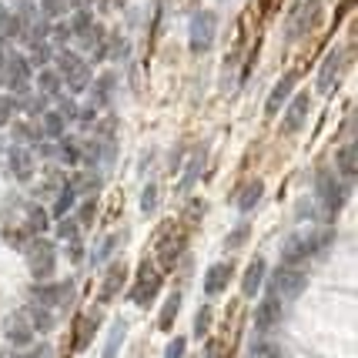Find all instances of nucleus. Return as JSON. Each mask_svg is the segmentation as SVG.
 I'll list each match as a JSON object with an SVG mask.
<instances>
[{"label":"nucleus","mask_w":358,"mask_h":358,"mask_svg":"<svg viewBox=\"0 0 358 358\" xmlns=\"http://www.w3.org/2000/svg\"><path fill=\"white\" fill-rule=\"evenodd\" d=\"M335 241V231H308V234H292L288 241H285V248H281V265H305V262H312L315 255H322Z\"/></svg>","instance_id":"1"},{"label":"nucleus","mask_w":358,"mask_h":358,"mask_svg":"<svg viewBox=\"0 0 358 358\" xmlns=\"http://www.w3.org/2000/svg\"><path fill=\"white\" fill-rule=\"evenodd\" d=\"M27 255V271L34 275V281H50L57 271V245L44 238V234H34L31 245L24 248Z\"/></svg>","instance_id":"2"},{"label":"nucleus","mask_w":358,"mask_h":358,"mask_svg":"<svg viewBox=\"0 0 358 358\" xmlns=\"http://www.w3.org/2000/svg\"><path fill=\"white\" fill-rule=\"evenodd\" d=\"M54 61H57V67H54V71L61 74V80L74 94H80L87 84H91V67H87V61L80 57L78 50H67V47H64V50H57V54H54Z\"/></svg>","instance_id":"3"},{"label":"nucleus","mask_w":358,"mask_h":358,"mask_svg":"<svg viewBox=\"0 0 358 358\" xmlns=\"http://www.w3.org/2000/svg\"><path fill=\"white\" fill-rule=\"evenodd\" d=\"M215 37H218V14L215 10H198L187 24V47L191 54H208L215 47Z\"/></svg>","instance_id":"4"},{"label":"nucleus","mask_w":358,"mask_h":358,"mask_svg":"<svg viewBox=\"0 0 358 358\" xmlns=\"http://www.w3.org/2000/svg\"><path fill=\"white\" fill-rule=\"evenodd\" d=\"M315 198H318L328 221L338 218V211H342V204H345V185L328 168H322L318 178H315Z\"/></svg>","instance_id":"5"},{"label":"nucleus","mask_w":358,"mask_h":358,"mask_svg":"<svg viewBox=\"0 0 358 358\" xmlns=\"http://www.w3.org/2000/svg\"><path fill=\"white\" fill-rule=\"evenodd\" d=\"M305 288H308V271H301V268H295V265H281L278 271L271 275V281H268V295L281 298V301L298 298Z\"/></svg>","instance_id":"6"},{"label":"nucleus","mask_w":358,"mask_h":358,"mask_svg":"<svg viewBox=\"0 0 358 358\" xmlns=\"http://www.w3.org/2000/svg\"><path fill=\"white\" fill-rule=\"evenodd\" d=\"M161 285H164V271L155 265V262H144V265L138 268V278H134V285H131V292H127V298L134 301V305H151L157 298V292H161Z\"/></svg>","instance_id":"7"},{"label":"nucleus","mask_w":358,"mask_h":358,"mask_svg":"<svg viewBox=\"0 0 358 358\" xmlns=\"http://www.w3.org/2000/svg\"><path fill=\"white\" fill-rule=\"evenodd\" d=\"M0 78H3L10 94H27L34 84V67L27 64L24 54H7V61L0 67Z\"/></svg>","instance_id":"8"},{"label":"nucleus","mask_w":358,"mask_h":358,"mask_svg":"<svg viewBox=\"0 0 358 358\" xmlns=\"http://www.w3.org/2000/svg\"><path fill=\"white\" fill-rule=\"evenodd\" d=\"M322 20V0H305V3H298L292 17H288V27H285V37L288 41H298L301 34H308Z\"/></svg>","instance_id":"9"},{"label":"nucleus","mask_w":358,"mask_h":358,"mask_svg":"<svg viewBox=\"0 0 358 358\" xmlns=\"http://www.w3.org/2000/svg\"><path fill=\"white\" fill-rule=\"evenodd\" d=\"M345 67H348V54H345L342 47H335L325 61H322V67H318V80H315V87H318L322 94H331L338 84H342Z\"/></svg>","instance_id":"10"},{"label":"nucleus","mask_w":358,"mask_h":358,"mask_svg":"<svg viewBox=\"0 0 358 358\" xmlns=\"http://www.w3.org/2000/svg\"><path fill=\"white\" fill-rule=\"evenodd\" d=\"M308 114H312V94L308 91L292 94L288 104H285V117H281L285 134H298V131L305 127V121H308Z\"/></svg>","instance_id":"11"},{"label":"nucleus","mask_w":358,"mask_h":358,"mask_svg":"<svg viewBox=\"0 0 358 358\" xmlns=\"http://www.w3.org/2000/svg\"><path fill=\"white\" fill-rule=\"evenodd\" d=\"M71 298H74V285L71 281H64V285L37 281L34 285V301L44 305V308H64V305H71Z\"/></svg>","instance_id":"12"},{"label":"nucleus","mask_w":358,"mask_h":358,"mask_svg":"<svg viewBox=\"0 0 358 358\" xmlns=\"http://www.w3.org/2000/svg\"><path fill=\"white\" fill-rule=\"evenodd\" d=\"M3 335H7V342L14 345V348H24V345L34 342L37 331H34L27 312H14V315H7V322H3Z\"/></svg>","instance_id":"13"},{"label":"nucleus","mask_w":358,"mask_h":358,"mask_svg":"<svg viewBox=\"0 0 358 358\" xmlns=\"http://www.w3.org/2000/svg\"><path fill=\"white\" fill-rule=\"evenodd\" d=\"M281 315H285V305H281V298H275V295L262 298V305L255 308V331L268 335L271 328L281 325Z\"/></svg>","instance_id":"14"},{"label":"nucleus","mask_w":358,"mask_h":358,"mask_svg":"<svg viewBox=\"0 0 358 358\" xmlns=\"http://www.w3.org/2000/svg\"><path fill=\"white\" fill-rule=\"evenodd\" d=\"M234 278V265L231 262H215V265L204 271V295H221V292H228V285H231Z\"/></svg>","instance_id":"15"},{"label":"nucleus","mask_w":358,"mask_h":358,"mask_svg":"<svg viewBox=\"0 0 358 358\" xmlns=\"http://www.w3.org/2000/svg\"><path fill=\"white\" fill-rule=\"evenodd\" d=\"M7 168H10V174H14L20 185H27V181L34 178V168H37V161H34V155L27 151V148L14 144V148L7 151Z\"/></svg>","instance_id":"16"},{"label":"nucleus","mask_w":358,"mask_h":358,"mask_svg":"<svg viewBox=\"0 0 358 358\" xmlns=\"http://www.w3.org/2000/svg\"><path fill=\"white\" fill-rule=\"evenodd\" d=\"M124 278H127L124 262H110L108 271H104V278H101V301H104V305L117 298V292L124 288Z\"/></svg>","instance_id":"17"},{"label":"nucleus","mask_w":358,"mask_h":358,"mask_svg":"<svg viewBox=\"0 0 358 358\" xmlns=\"http://www.w3.org/2000/svg\"><path fill=\"white\" fill-rule=\"evenodd\" d=\"M295 84H298L295 74H285V78L271 87V94H268V101H265V114H268V117H275V114L288 104V97L295 94Z\"/></svg>","instance_id":"18"},{"label":"nucleus","mask_w":358,"mask_h":358,"mask_svg":"<svg viewBox=\"0 0 358 358\" xmlns=\"http://www.w3.org/2000/svg\"><path fill=\"white\" fill-rule=\"evenodd\" d=\"M181 251H185V238L181 234H168L161 245H157V262L155 265L161 271H171L178 262H181Z\"/></svg>","instance_id":"19"},{"label":"nucleus","mask_w":358,"mask_h":358,"mask_svg":"<svg viewBox=\"0 0 358 358\" xmlns=\"http://www.w3.org/2000/svg\"><path fill=\"white\" fill-rule=\"evenodd\" d=\"M262 198H265V181L255 178V181H248V185L238 191V211H241V215H251V211L262 204Z\"/></svg>","instance_id":"20"},{"label":"nucleus","mask_w":358,"mask_h":358,"mask_svg":"<svg viewBox=\"0 0 358 358\" xmlns=\"http://www.w3.org/2000/svg\"><path fill=\"white\" fill-rule=\"evenodd\" d=\"M262 285H265V258H255L245 271V278H241V295L245 298H255L262 292Z\"/></svg>","instance_id":"21"},{"label":"nucleus","mask_w":358,"mask_h":358,"mask_svg":"<svg viewBox=\"0 0 358 358\" xmlns=\"http://www.w3.org/2000/svg\"><path fill=\"white\" fill-rule=\"evenodd\" d=\"M10 14H14V20L20 24V37H27V31L41 20V10H37L34 0H14V10H10Z\"/></svg>","instance_id":"22"},{"label":"nucleus","mask_w":358,"mask_h":358,"mask_svg":"<svg viewBox=\"0 0 358 358\" xmlns=\"http://www.w3.org/2000/svg\"><path fill=\"white\" fill-rule=\"evenodd\" d=\"M94 328H97V312L80 315L78 322H74V352H84V348L91 345Z\"/></svg>","instance_id":"23"},{"label":"nucleus","mask_w":358,"mask_h":358,"mask_svg":"<svg viewBox=\"0 0 358 358\" xmlns=\"http://www.w3.org/2000/svg\"><path fill=\"white\" fill-rule=\"evenodd\" d=\"M335 171L342 174L345 181H355V171H358V148L355 144H345L342 151L335 155Z\"/></svg>","instance_id":"24"},{"label":"nucleus","mask_w":358,"mask_h":358,"mask_svg":"<svg viewBox=\"0 0 358 358\" xmlns=\"http://www.w3.org/2000/svg\"><path fill=\"white\" fill-rule=\"evenodd\" d=\"M74 204H78V191H74V185H64L61 191H57V198H54V204H50V218H67L71 211H74Z\"/></svg>","instance_id":"25"},{"label":"nucleus","mask_w":358,"mask_h":358,"mask_svg":"<svg viewBox=\"0 0 358 358\" xmlns=\"http://www.w3.org/2000/svg\"><path fill=\"white\" fill-rule=\"evenodd\" d=\"M27 50H31V54H24V57H27V64H31V67H50L54 54H57L50 41H31V44H27Z\"/></svg>","instance_id":"26"},{"label":"nucleus","mask_w":358,"mask_h":358,"mask_svg":"<svg viewBox=\"0 0 358 358\" xmlns=\"http://www.w3.org/2000/svg\"><path fill=\"white\" fill-rule=\"evenodd\" d=\"M41 131H44V138H47V141H61L64 134H67V121H64L57 110L47 108L44 114H41Z\"/></svg>","instance_id":"27"},{"label":"nucleus","mask_w":358,"mask_h":358,"mask_svg":"<svg viewBox=\"0 0 358 358\" xmlns=\"http://www.w3.org/2000/svg\"><path fill=\"white\" fill-rule=\"evenodd\" d=\"M61 87H64L61 74H57L54 67H41V74H37V94H44V97H61Z\"/></svg>","instance_id":"28"},{"label":"nucleus","mask_w":358,"mask_h":358,"mask_svg":"<svg viewBox=\"0 0 358 358\" xmlns=\"http://www.w3.org/2000/svg\"><path fill=\"white\" fill-rule=\"evenodd\" d=\"M124 338H127V322H124V318H117V322L110 325V331H108V342H104V355H101V358H114V355H117V348L124 345Z\"/></svg>","instance_id":"29"},{"label":"nucleus","mask_w":358,"mask_h":358,"mask_svg":"<svg viewBox=\"0 0 358 358\" xmlns=\"http://www.w3.org/2000/svg\"><path fill=\"white\" fill-rule=\"evenodd\" d=\"M178 312H181V292L168 295L164 308H161V315H157V328H161V331H171V328H174V318H178Z\"/></svg>","instance_id":"30"},{"label":"nucleus","mask_w":358,"mask_h":358,"mask_svg":"<svg viewBox=\"0 0 358 358\" xmlns=\"http://www.w3.org/2000/svg\"><path fill=\"white\" fill-rule=\"evenodd\" d=\"M201 171H204V155L198 151V155H191V161H187V171L181 174V185H178V191H181V194H187V191L194 187V181L201 178Z\"/></svg>","instance_id":"31"},{"label":"nucleus","mask_w":358,"mask_h":358,"mask_svg":"<svg viewBox=\"0 0 358 358\" xmlns=\"http://www.w3.org/2000/svg\"><path fill=\"white\" fill-rule=\"evenodd\" d=\"M114 87H117V78H114V74H101V78L94 80V97H97L101 108H108L110 101H114Z\"/></svg>","instance_id":"32"},{"label":"nucleus","mask_w":358,"mask_h":358,"mask_svg":"<svg viewBox=\"0 0 358 358\" xmlns=\"http://www.w3.org/2000/svg\"><path fill=\"white\" fill-rule=\"evenodd\" d=\"M27 318H31L34 331H50V328L57 325V322H54V312H50V308H44V305H37V301L27 308Z\"/></svg>","instance_id":"33"},{"label":"nucleus","mask_w":358,"mask_h":358,"mask_svg":"<svg viewBox=\"0 0 358 358\" xmlns=\"http://www.w3.org/2000/svg\"><path fill=\"white\" fill-rule=\"evenodd\" d=\"M27 228L34 234H44L50 228V211L41 208V204H27Z\"/></svg>","instance_id":"34"},{"label":"nucleus","mask_w":358,"mask_h":358,"mask_svg":"<svg viewBox=\"0 0 358 358\" xmlns=\"http://www.w3.org/2000/svg\"><path fill=\"white\" fill-rule=\"evenodd\" d=\"M285 352H281L278 342H271V338H258V342L248 348V358H281Z\"/></svg>","instance_id":"35"},{"label":"nucleus","mask_w":358,"mask_h":358,"mask_svg":"<svg viewBox=\"0 0 358 358\" xmlns=\"http://www.w3.org/2000/svg\"><path fill=\"white\" fill-rule=\"evenodd\" d=\"M57 238L64 245H80V224L74 218H57Z\"/></svg>","instance_id":"36"},{"label":"nucleus","mask_w":358,"mask_h":358,"mask_svg":"<svg viewBox=\"0 0 358 358\" xmlns=\"http://www.w3.org/2000/svg\"><path fill=\"white\" fill-rule=\"evenodd\" d=\"M17 110H20V101H17V94H0V127L14 124Z\"/></svg>","instance_id":"37"},{"label":"nucleus","mask_w":358,"mask_h":358,"mask_svg":"<svg viewBox=\"0 0 358 358\" xmlns=\"http://www.w3.org/2000/svg\"><path fill=\"white\" fill-rule=\"evenodd\" d=\"M10 37H20V24H17L14 14L0 3V41H10Z\"/></svg>","instance_id":"38"},{"label":"nucleus","mask_w":358,"mask_h":358,"mask_svg":"<svg viewBox=\"0 0 358 358\" xmlns=\"http://www.w3.org/2000/svg\"><path fill=\"white\" fill-rule=\"evenodd\" d=\"M157 201H161V187L157 185H148L144 191H141V211H144V215H155Z\"/></svg>","instance_id":"39"},{"label":"nucleus","mask_w":358,"mask_h":358,"mask_svg":"<svg viewBox=\"0 0 358 358\" xmlns=\"http://www.w3.org/2000/svg\"><path fill=\"white\" fill-rule=\"evenodd\" d=\"M117 241H121V234H108V238H104V241H101V245L91 251V262H94V265H101V262L108 258L110 251L117 248Z\"/></svg>","instance_id":"40"},{"label":"nucleus","mask_w":358,"mask_h":358,"mask_svg":"<svg viewBox=\"0 0 358 358\" xmlns=\"http://www.w3.org/2000/svg\"><path fill=\"white\" fill-rule=\"evenodd\" d=\"M57 161H64V164H71V168H74V164L80 161V148L74 144V141H64V138H61V148H57Z\"/></svg>","instance_id":"41"},{"label":"nucleus","mask_w":358,"mask_h":358,"mask_svg":"<svg viewBox=\"0 0 358 358\" xmlns=\"http://www.w3.org/2000/svg\"><path fill=\"white\" fill-rule=\"evenodd\" d=\"M57 114H61L64 121H67V124H78V101H67V97H61V101H57Z\"/></svg>","instance_id":"42"},{"label":"nucleus","mask_w":358,"mask_h":358,"mask_svg":"<svg viewBox=\"0 0 358 358\" xmlns=\"http://www.w3.org/2000/svg\"><path fill=\"white\" fill-rule=\"evenodd\" d=\"M47 20H54V17H61L67 10V0H41V7H37Z\"/></svg>","instance_id":"43"},{"label":"nucleus","mask_w":358,"mask_h":358,"mask_svg":"<svg viewBox=\"0 0 358 358\" xmlns=\"http://www.w3.org/2000/svg\"><path fill=\"white\" fill-rule=\"evenodd\" d=\"M245 241H248V224H238V228L224 238V248H241Z\"/></svg>","instance_id":"44"},{"label":"nucleus","mask_w":358,"mask_h":358,"mask_svg":"<svg viewBox=\"0 0 358 358\" xmlns=\"http://www.w3.org/2000/svg\"><path fill=\"white\" fill-rule=\"evenodd\" d=\"M78 211H80V215H78V224H80V228H87V224H94V215H97V204H94V201H84V204L78 208Z\"/></svg>","instance_id":"45"},{"label":"nucleus","mask_w":358,"mask_h":358,"mask_svg":"<svg viewBox=\"0 0 358 358\" xmlns=\"http://www.w3.org/2000/svg\"><path fill=\"white\" fill-rule=\"evenodd\" d=\"M208 328H211V308H201L194 318V335L201 338V335H208Z\"/></svg>","instance_id":"46"},{"label":"nucleus","mask_w":358,"mask_h":358,"mask_svg":"<svg viewBox=\"0 0 358 358\" xmlns=\"http://www.w3.org/2000/svg\"><path fill=\"white\" fill-rule=\"evenodd\" d=\"M47 101H50V97L37 94V97H31V101H27V104H20V108L27 110V114H44V110H47Z\"/></svg>","instance_id":"47"},{"label":"nucleus","mask_w":358,"mask_h":358,"mask_svg":"<svg viewBox=\"0 0 358 358\" xmlns=\"http://www.w3.org/2000/svg\"><path fill=\"white\" fill-rule=\"evenodd\" d=\"M185 345H187L185 338H174V342L164 348V358H181V355H185Z\"/></svg>","instance_id":"48"},{"label":"nucleus","mask_w":358,"mask_h":358,"mask_svg":"<svg viewBox=\"0 0 358 358\" xmlns=\"http://www.w3.org/2000/svg\"><path fill=\"white\" fill-rule=\"evenodd\" d=\"M127 50H131V44H127V41H114V50H110V57H117V61H127Z\"/></svg>","instance_id":"49"},{"label":"nucleus","mask_w":358,"mask_h":358,"mask_svg":"<svg viewBox=\"0 0 358 358\" xmlns=\"http://www.w3.org/2000/svg\"><path fill=\"white\" fill-rule=\"evenodd\" d=\"M67 3H71V7H78V10H84V7H87L91 0H67Z\"/></svg>","instance_id":"50"},{"label":"nucleus","mask_w":358,"mask_h":358,"mask_svg":"<svg viewBox=\"0 0 358 358\" xmlns=\"http://www.w3.org/2000/svg\"><path fill=\"white\" fill-rule=\"evenodd\" d=\"M3 358H31V355H17V352H14V355H3Z\"/></svg>","instance_id":"51"}]
</instances>
